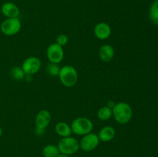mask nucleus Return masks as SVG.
Wrapping results in <instances>:
<instances>
[{
    "instance_id": "f257e3e1",
    "label": "nucleus",
    "mask_w": 158,
    "mask_h": 157,
    "mask_svg": "<svg viewBox=\"0 0 158 157\" xmlns=\"http://www.w3.org/2000/svg\"><path fill=\"white\" fill-rule=\"evenodd\" d=\"M113 116L119 124H127L133 116V109L128 103L120 102L113 107Z\"/></svg>"
},
{
    "instance_id": "f03ea898",
    "label": "nucleus",
    "mask_w": 158,
    "mask_h": 157,
    "mask_svg": "<svg viewBox=\"0 0 158 157\" xmlns=\"http://www.w3.org/2000/svg\"><path fill=\"white\" fill-rule=\"evenodd\" d=\"M58 76L62 84L66 87H73L78 81L77 71L72 66H65L62 67Z\"/></svg>"
},
{
    "instance_id": "7ed1b4c3",
    "label": "nucleus",
    "mask_w": 158,
    "mask_h": 157,
    "mask_svg": "<svg viewBox=\"0 0 158 157\" xmlns=\"http://www.w3.org/2000/svg\"><path fill=\"white\" fill-rule=\"evenodd\" d=\"M57 146H58L60 153L67 155H71L77 153L79 149H80V142L71 135L62 138L59 142Z\"/></svg>"
},
{
    "instance_id": "20e7f679",
    "label": "nucleus",
    "mask_w": 158,
    "mask_h": 157,
    "mask_svg": "<svg viewBox=\"0 0 158 157\" xmlns=\"http://www.w3.org/2000/svg\"><path fill=\"white\" fill-rule=\"evenodd\" d=\"M72 132L78 135H85L91 132L94 124L89 119L86 117H79L73 121L70 126Z\"/></svg>"
},
{
    "instance_id": "39448f33",
    "label": "nucleus",
    "mask_w": 158,
    "mask_h": 157,
    "mask_svg": "<svg viewBox=\"0 0 158 157\" xmlns=\"http://www.w3.org/2000/svg\"><path fill=\"white\" fill-rule=\"evenodd\" d=\"M22 27L21 22L18 18H6L2 22L0 29L6 35H14L18 33Z\"/></svg>"
},
{
    "instance_id": "423d86ee",
    "label": "nucleus",
    "mask_w": 158,
    "mask_h": 157,
    "mask_svg": "<svg viewBox=\"0 0 158 157\" xmlns=\"http://www.w3.org/2000/svg\"><path fill=\"white\" fill-rule=\"evenodd\" d=\"M100 143L98 135L95 133H89L83 135V138L80 141V149L85 152H91L97 149Z\"/></svg>"
},
{
    "instance_id": "0eeeda50",
    "label": "nucleus",
    "mask_w": 158,
    "mask_h": 157,
    "mask_svg": "<svg viewBox=\"0 0 158 157\" xmlns=\"http://www.w3.org/2000/svg\"><path fill=\"white\" fill-rule=\"evenodd\" d=\"M46 55L49 62L56 63L58 64L63 60L64 57V51H63V46L56 43H52L48 47L46 51Z\"/></svg>"
},
{
    "instance_id": "6e6552de",
    "label": "nucleus",
    "mask_w": 158,
    "mask_h": 157,
    "mask_svg": "<svg viewBox=\"0 0 158 157\" xmlns=\"http://www.w3.org/2000/svg\"><path fill=\"white\" fill-rule=\"evenodd\" d=\"M41 64L40 58L35 56H31L23 62L22 69H23L26 75H32L39 72L41 68Z\"/></svg>"
},
{
    "instance_id": "1a4fd4ad",
    "label": "nucleus",
    "mask_w": 158,
    "mask_h": 157,
    "mask_svg": "<svg viewBox=\"0 0 158 157\" xmlns=\"http://www.w3.org/2000/svg\"><path fill=\"white\" fill-rule=\"evenodd\" d=\"M51 121L50 112L46 109H42L35 117V126L39 129H45Z\"/></svg>"
},
{
    "instance_id": "9d476101",
    "label": "nucleus",
    "mask_w": 158,
    "mask_h": 157,
    "mask_svg": "<svg viewBox=\"0 0 158 157\" xmlns=\"http://www.w3.org/2000/svg\"><path fill=\"white\" fill-rule=\"evenodd\" d=\"M94 34L99 39L105 40L111 35V28L107 23L100 22L96 25L94 28Z\"/></svg>"
},
{
    "instance_id": "9b49d317",
    "label": "nucleus",
    "mask_w": 158,
    "mask_h": 157,
    "mask_svg": "<svg viewBox=\"0 0 158 157\" xmlns=\"http://www.w3.org/2000/svg\"><path fill=\"white\" fill-rule=\"evenodd\" d=\"M2 13L7 18H17L19 15V9L16 5L12 2H6L2 6Z\"/></svg>"
},
{
    "instance_id": "f8f14e48",
    "label": "nucleus",
    "mask_w": 158,
    "mask_h": 157,
    "mask_svg": "<svg viewBox=\"0 0 158 157\" xmlns=\"http://www.w3.org/2000/svg\"><path fill=\"white\" fill-rule=\"evenodd\" d=\"M116 135V131L112 126H104L100 129L99 132L98 137L100 139V141L103 142V143H108L110 142L114 139Z\"/></svg>"
},
{
    "instance_id": "ddd939ff",
    "label": "nucleus",
    "mask_w": 158,
    "mask_h": 157,
    "mask_svg": "<svg viewBox=\"0 0 158 157\" xmlns=\"http://www.w3.org/2000/svg\"><path fill=\"white\" fill-rule=\"evenodd\" d=\"M100 59L105 62H109L114 57V49L110 45H103L99 51Z\"/></svg>"
},
{
    "instance_id": "4468645a",
    "label": "nucleus",
    "mask_w": 158,
    "mask_h": 157,
    "mask_svg": "<svg viewBox=\"0 0 158 157\" xmlns=\"http://www.w3.org/2000/svg\"><path fill=\"white\" fill-rule=\"evenodd\" d=\"M55 130L57 135L61 136L62 138L70 136L72 134V129H71L70 126L64 122H60L57 123L56 125Z\"/></svg>"
},
{
    "instance_id": "2eb2a0df",
    "label": "nucleus",
    "mask_w": 158,
    "mask_h": 157,
    "mask_svg": "<svg viewBox=\"0 0 158 157\" xmlns=\"http://www.w3.org/2000/svg\"><path fill=\"white\" fill-rule=\"evenodd\" d=\"M60 153L58 146L52 144L46 145L42 150L43 157H57Z\"/></svg>"
},
{
    "instance_id": "dca6fc26",
    "label": "nucleus",
    "mask_w": 158,
    "mask_h": 157,
    "mask_svg": "<svg viewBox=\"0 0 158 157\" xmlns=\"http://www.w3.org/2000/svg\"><path fill=\"white\" fill-rule=\"evenodd\" d=\"M113 116V111L112 109L108 106H103L100 108L97 112V117L99 119L102 121H106V120L110 119Z\"/></svg>"
},
{
    "instance_id": "f3484780",
    "label": "nucleus",
    "mask_w": 158,
    "mask_h": 157,
    "mask_svg": "<svg viewBox=\"0 0 158 157\" xmlns=\"http://www.w3.org/2000/svg\"><path fill=\"white\" fill-rule=\"evenodd\" d=\"M149 16L151 22L158 26V0H155L151 5L149 11Z\"/></svg>"
},
{
    "instance_id": "a211bd4d",
    "label": "nucleus",
    "mask_w": 158,
    "mask_h": 157,
    "mask_svg": "<svg viewBox=\"0 0 158 157\" xmlns=\"http://www.w3.org/2000/svg\"><path fill=\"white\" fill-rule=\"evenodd\" d=\"M10 74L12 78L15 80H22L26 76L23 69H22V67H19V66H15L12 68L10 71Z\"/></svg>"
},
{
    "instance_id": "6ab92c4d",
    "label": "nucleus",
    "mask_w": 158,
    "mask_h": 157,
    "mask_svg": "<svg viewBox=\"0 0 158 157\" xmlns=\"http://www.w3.org/2000/svg\"><path fill=\"white\" fill-rule=\"evenodd\" d=\"M47 72L52 76H57L59 75V73H60V68L59 67L58 64H56V63L49 62L48 64L47 68Z\"/></svg>"
},
{
    "instance_id": "aec40b11",
    "label": "nucleus",
    "mask_w": 158,
    "mask_h": 157,
    "mask_svg": "<svg viewBox=\"0 0 158 157\" xmlns=\"http://www.w3.org/2000/svg\"><path fill=\"white\" fill-rule=\"evenodd\" d=\"M68 37L65 34H60L56 38V43L61 46H64L67 44Z\"/></svg>"
},
{
    "instance_id": "412c9836",
    "label": "nucleus",
    "mask_w": 158,
    "mask_h": 157,
    "mask_svg": "<svg viewBox=\"0 0 158 157\" xmlns=\"http://www.w3.org/2000/svg\"><path fill=\"white\" fill-rule=\"evenodd\" d=\"M57 157H69V155H65V154H62V153H60L59 154V155Z\"/></svg>"
},
{
    "instance_id": "4be33fe9",
    "label": "nucleus",
    "mask_w": 158,
    "mask_h": 157,
    "mask_svg": "<svg viewBox=\"0 0 158 157\" xmlns=\"http://www.w3.org/2000/svg\"><path fill=\"white\" fill-rule=\"evenodd\" d=\"M2 129L1 126H0V137L2 136Z\"/></svg>"
}]
</instances>
